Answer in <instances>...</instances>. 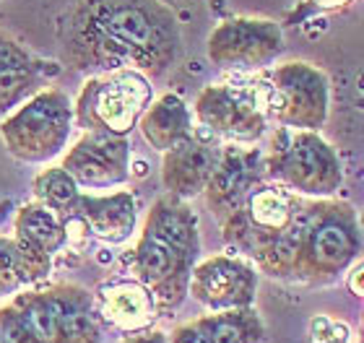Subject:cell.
Instances as JSON below:
<instances>
[{"mask_svg":"<svg viewBox=\"0 0 364 343\" xmlns=\"http://www.w3.org/2000/svg\"><path fill=\"white\" fill-rule=\"evenodd\" d=\"M60 39L76 68L99 73H164L182 45L180 23L161 0H78Z\"/></svg>","mask_w":364,"mask_h":343,"instance_id":"1","label":"cell"},{"mask_svg":"<svg viewBox=\"0 0 364 343\" xmlns=\"http://www.w3.org/2000/svg\"><path fill=\"white\" fill-rule=\"evenodd\" d=\"M198 250L200 239L193 208L175 195L156 200L133 250V271L138 281L151 289L156 305L175 307L185 299Z\"/></svg>","mask_w":364,"mask_h":343,"instance_id":"2","label":"cell"},{"mask_svg":"<svg viewBox=\"0 0 364 343\" xmlns=\"http://www.w3.org/2000/svg\"><path fill=\"white\" fill-rule=\"evenodd\" d=\"M0 343H102L99 312L76 283L29 289L0 310Z\"/></svg>","mask_w":364,"mask_h":343,"instance_id":"3","label":"cell"},{"mask_svg":"<svg viewBox=\"0 0 364 343\" xmlns=\"http://www.w3.org/2000/svg\"><path fill=\"white\" fill-rule=\"evenodd\" d=\"M73 104L60 89H42L0 117V138L8 153L26 164L55 159L68 146Z\"/></svg>","mask_w":364,"mask_h":343,"instance_id":"4","label":"cell"},{"mask_svg":"<svg viewBox=\"0 0 364 343\" xmlns=\"http://www.w3.org/2000/svg\"><path fill=\"white\" fill-rule=\"evenodd\" d=\"M266 169L289 190L328 198L343 183L338 153L318 136V130L279 128L266 153Z\"/></svg>","mask_w":364,"mask_h":343,"instance_id":"5","label":"cell"},{"mask_svg":"<svg viewBox=\"0 0 364 343\" xmlns=\"http://www.w3.org/2000/svg\"><path fill=\"white\" fill-rule=\"evenodd\" d=\"M151 81L141 70H105L81 86L73 117L84 130L128 136L151 104Z\"/></svg>","mask_w":364,"mask_h":343,"instance_id":"6","label":"cell"},{"mask_svg":"<svg viewBox=\"0 0 364 343\" xmlns=\"http://www.w3.org/2000/svg\"><path fill=\"white\" fill-rule=\"evenodd\" d=\"M357 216L346 203H315L302 236L294 276L304 281H320L341 273L359 255Z\"/></svg>","mask_w":364,"mask_h":343,"instance_id":"7","label":"cell"},{"mask_svg":"<svg viewBox=\"0 0 364 343\" xmlns=\"http://www.w3.org/2000/svg\"><path fill=\"white\" fill-rule=\"evenodd\" d=\"M198 122L213 136H221L232 143H252L268 130V97L266 81L252 84H211L196 99Z\"/></svg>","mask_w":364,"mask_h":343,"instance_id":"8","label":"cell"},{"mask_svg":"<svg viewBox=\"0 0 364 343\" xmlns=\"http://www.w3.org/2000/svg\"><path fill=\"white\" fill-rule=\"evenodd\" d=\"M268 114L281 128L320 130L328 120L331 84L318 65L291 60L268 73L266 78Z\"/></svg>","mask_w":364,"mask_h":343,"instance_id":"9","label":"cell"},{"mask_svg":"<svg viewBox=\"0 0 364 343\" xmlns=\"http://www.w3.org/2000/svg\"><path fill=\"white\" fill-rule=\"evenodd\" d=\"M284 50V31L271 18L235 16L213 26L205 53L213 65L224 70L263 68Z\"/></svg>","mask_w":364,"mask_h":343,"instance_id":"10","label":"cell"},{"mask_svg":"<svg viewBox=\"0 0 364 343\" xmlns=\"http://www.w3.org/2000/svg\"><path fill=\"white\" fill-rule=\"evenodd\" d=\"M258 291L255 268L235 255H213L198 263L190 273L188 294L211 312L250 307Z\"/></svg>","mask_w":364,"mask_h":343,"instance_id":"11","label":"cell"},{"mask_svg":"<svg viewBox=\"0 0 364 343\" xmlns=\"http://www.w3.org/2000/svg\"><path fill=\"white\" fill-rule=\"evenodd\" d=\"M60 167L76 180L78 187H91V190L117 187L130 175L128 138L86 130L63 156Z\"/></svg>","mask_w":364,"mask_h":343,"instance_id":"12","label":"cell"},{"mask_svg":"<svg viewBox=\"0 0 364 343\" xmlns=\"http://www.w3.org/2000/svg\"><path fill=\"white\" fill-rule=\"evenodd\" d=\"M266 169V156L258 151H247L240 146H227L216 159L213 175L205 185L208 206L216 214V219L227 222L229 216L237 214L252 187H258L260 172Z\"/></svg>","mask_w":364,"mask_h":343,"instance_id":"13","label":"cell"},{"mask_svg":"<svg viewBox=\"0 0 364 343\" xmlns=\"http://www.w3.org/2000/svg\"><path fill=\"white\" fill-rule=\"evenodd\" d=\"M219 153L211 146L198 141L196 136L185 138L169 151H164L161 161V185L167 187L169 195L175 198H196L205 190L216 167Z\"/></svg>","mask_w":364,"mask_h":343,"instance_id":"14","label":"cell"},{"mask_svg":"<svg viewBox=\"0 0 364 343\" xmlns=\"http://www.w3.org/2000/svg\"><path fill=\"white\" fill-rule=\"evenodd\" d=\"M99 317L117 330L138 333L156 317V297L141 281H109L97 291Z\"/></svg>","mask_w":364,"mask_h":343,"instance_id":"15","label":"cell"},{"mask_svg":"<svg viewBox=\"0 0 364 343\" xmlns=\"http://www.w3.org/2000/svg\"><path fill=\"white\" fill-rule=\"evenodd\" d=\"M76 214L86 222L91 236H97V239L109 244L125 242L136 232L138 222L136 198L128 190H117L109 192V195L81 192Z\"/></svg>","mask_w":364,"mask_h":343,"instance_id":"16","label":"cell"},{"mask_svg":"<svg viewBox=\"0 0 364 343\" xmlns=\"http://www.w3.org/2000/svg\"><path fill=\"white\" fill-rule=\"evenodd\" d=\"M39 65L8 31L0 29V117H6L37 89Z\"/></svg>","mask_w":364,"mask_h":343,"instance_id":"17","label":"cell"},{"mask_svg":"<svg viewBox=\"0 0 364 343\" xmlns=\"http://www.w3.org/2000/svg\"><path fill=\"white\" fill-rule=\"evenodd\" d=\"M138 128L144 133L146 143L164 153L193 136V114L177 94H164L146 107L138 120Z\"/></svg>","mask_w":364,"mask_h":343,"instance_id":"18","label":"cell"},{"mask_svg":"<svg viewBox=\"0 0 364 343\" xmlns=\"http://www.w3.org/2000/svg\"><path fill=\"white\" fill-rule=\"evenodd\" d=\"M16 242L23 244L26 250L45 252L53 258L60 250H65V244H68L65 219L39 200L26 203L16 214Z\"/></svg>","mask_w":364,"mask_h":343,"instance_id":"19","label":"cell"},{"mask_svg":"<svg viewBox=\"0 0 364 343\" xmlns=\"http://www.w3.org/2000/svg\"><path fill=\"white\" fill-rule=\"evenodd\" d=\"M53 271V258L45 252L26 250L16 236H0V297H8L21 286L47 278Z\"/></svg>","mask_w":364,"mask_h":343,"instance_id":"20","label":"cell"},{"mask_svg":"<svg viewBox=\"0 0 364 343\" xmlns=\"http://www.w3.org/2000/svg\"><path fill=\"white\" fill-rule=\"evenodd\" d=\"M196 325L208 343H263V322L250 307L205 315Z\"/></svg>","mask_w":364,"mask_h":343,"instance_id":"21","label":"cell"},{"mask_svg":"<svg viewBox=\"0 0 364 343\" xmlns=\"http://www.w3.org/2000/svg\"><path fill=\"white\" fill-rule=\"evenodd\" d=\"M31 192H34V200L45 203L47 208L58 211L60 216L73 214L78 198H81L78 183L63 167H50L45 172H39L31 183Z\"/></svg>","mask_w":364,"mask_h":343,"instance_id":"22","label":"cell"},{"mask_svg":"<svg viewBox=\"0 0 364 343\" xmlns=\"http://www.w3.org/2000/svg\"><path fill=\"white\" fill-rule=\"evenodd\" d=\"M310 341L312 343H346L349 341V328L343 322H336L326 315H318L310 322Z\"/></svg>","mask_w":364,"mask_h":343,"instance_id":"23","label":"cell"},{"mask_svg":"<svg viewBox=\"0 0 364 343\" xmlns=\"http://www.w3.org/2000/svg\"><path fill=\"white\" fill-rule=\"evenodd\" d=\"M169 343H208V338L200 333V328L196 325V320L188 322V325H182L172 333V341Z\"/></svg>","mask_w":364,"mask_h":343,"instance_id":"24","label":"cell"},{"mask_svg":"<svg viewBox=\"0 0 364 343\" xmlns=\"http://www.w3.org/2000/svg\"><path fill=\"white\" fill-rule=\"evenodd\" d=\"M349 289L357 294V297H364V266L354 268L349 273Z\"/></svg>","mask_w":364,"mask_h":343,"instance_id":"25","label":"cell"},{"mask_svg":"<svg viewBox=\"0 0 364 343\" xmlns=\"http://www.w3.org/2000/svg\"><path fill=\"white\" fill-rule=\"evenodd\" d=\"M120 343H169V338L164 333H144V336H130Z\"/></svg>","mask_w":364,"mask_h":343,"instance_id":"26","label":"cell"},{"mask_svg":"<svg viewBox=\"0 0 364 343\" xmlns=\"http://www.w3.org/2000/svg\"><path fill=\"white\" fill-rule=\"evenodd\" d=\"M320 8H341V6H349L351 0H315Z\"/></svg>","mask_w":364,"mask_h":343,"instance_id":"27","label":"cell"}]
</instances>
